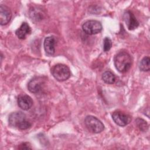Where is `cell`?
Returning a JSON list of instances; mask_svg holds the SVG:
<instances>
[{"instance_id": "6da1fadb", "label": "cell", "mask_w": 150, "mask_h": 150, "mask_svg": "<svg viewBox=\"0 0 150 150\" xmlns=\"http://www.w3.org/2000/svg\"><path fill=\"white\" fill-rule=\"evenodd\" d=\"M10 126L21 130H25L31 127V123L27 120L26 115L21 111L12 112L8 118Z\"/></svg>"}, {"instance_id": "7a4b0ae2", "label": "cell", "mask_w": 150, "mask_h": 150, "mask_svg": "<svg viewBox=\"0 0 150 150\" xmlns=\"http://www.w3.org/2000/svg\"><path fill=\"white\" fill-rule=\"evenodd\" d=\"M114 63L116 69L120 73L127 72L132 64V58L126 52H120L114 56Z\"/></svg>"}, {"instance_id": "3957f363", "label": "cell", "mask_w": 150, "mask_h": 150, "mask_svg": "<svg viewBox=\"0 0 150 150\" xmlns=\"http://www.w3.org/2000/svg\"><path fill=\"white\" fill-rule=\"evenodd\" d=\"M51 73L54 78L59 81L67 80L70 76L69 68L63 64H57L51 69Z\"/></svg>"}, {"instance_id": "277c9868", "label": "cell", "mask_w": 150, "mask_h": 150, "mask_svg": "<svg viewBox=\"0 0 150 150\" xmlns=\"http://www.w3.org/2000/svg\"><path fill=\"white\" fill-rule=\"evenodd\" d=\"M84 124L87 129L93 133H100L104 129L103 123L93 115H87L85 118Z\"/></svg>"}, {"instance_id": "5b68a950", "label": "cell", "mask_w": 150, "mask_h": 150, "mask_svg": "<svg viewBox=\"0 0 150 150\" xmlns=\"http://www.w3.org/2000/svg\"><path fill=\"white\" fill-rule=\"evenodd\" d=\"M82 29L86 34L92 35L100 33L102 30L103 26L98 21L89 20L83 24Z\"/></svg>"}, {"instance_id": "8992f818", "label": "cell", "mask_w": 150, "mask_h": 150, "mask_svg": "<svg viewBox=\"0 0 150 150\" xmlns=\"http://www.w3.org/2000/svg\"><path fill=\"white\" fill-rule=\"evenodd\" d=\"M112 118L116 124L121 127L128 125L131 120L129 115L120 111H114L112 114Z\"/></svg>"}, {"instance_id": "52a82bcc", "label": "cell", "mask_w": 150, "mask_h": 150, "mask_svg": "<svg viewBox=\"0 0 150 150\" xmlns=\"http://www.w3.org/2000/svg\"><path fill=\"white\" fill-rule=\"evenodd\" d=\"M43 83L44 80L42 77H35L28 83V88L31 93H37L42 90Z\"/></svg>"}, {"instance_id": "ba28073f", "label": "cell", "mask_w": 150, "mask_h": 150, "mask_svg": "<svg viewBox=\"0 0 150 150\" xmlns=\"http://www.w3.org/2000/svg\"><path fill=\"white\" fill-rule=\"evenodd\" d=\"M123 18L129 30H134L139 26L138 21L131 11H125L124 13Z\"/></svg>"}, {"instance_id": "9c48e42d", "label": "cell", "mask_w": 150, "mask_h": 150, "mask_svg": "<svg viewBox=\"0 0 150 150\" xmlns=\"http://www.w3.org/2000/svg\"><path fill=\"white\" fill-rule=\"evenodd\" d=\"M17 103L18 106L23 110L30 109L33 105V100L32 98L27 94H21L18 96Z\"/></svg>"}, {"instance_id": "30bf717a", "label": "cell", "mask_w": 150, "mask_h": 150, "mask_svg": "<svg viewBox=\"0 0 150 150\" xmlns=\"http://www.w3.org/2000/svg\"><path fill=\"white\" fill-rule=\"evenodd\" d=\"M12 17V12L7 6L1 4L0 5V24L5 25L9 23Z\"/></svg>"}, {"instance_id": "8fae6325", "label": "cell", "mask_w": 150, "mask_h": 150, "mask_svg": "<svg viewBox=\"0 0 150 150\" xmlns=\"http://www.w3.org/2000/svg\"><path fill=\"white\" fill-rule=\"evenodd\" d=\"M56 40L53 36H47L44 40V49L45 52L49 55H53L55 52Z\"/></svg>"}, {"instance_id": "7c38bea8", "label": "cell", "mask_w": 150, "mask_h": 150, "mask_svg": "<svg viewBox=\"0 0 150 150\" xmlns=\"http://www.w3.org/2000/svg\"><path fill=\"white\" fill-rule=\"evenodd\" d=\"M31 32V28L26 22H23L20 27L16 30L15 33L20 39H25L26 36Z\"/></svg>"}, {"instance_id": "4fadbf2b", "label": "cell", "mask_w": 150, "mask_h": 150, "mask_svg": "<svg viewBox=\"0 0 150 150\" xmlns=\"http://www.w3.org/2000/svg\"><path fill=\"white\" fill-rule=\"evenodd\" d=\"M102 79L105 83L111 84L115 82V76L111 71L107 70L103 73L102 75Z\"/></svg>"}, {"instance_id": "5bb4252c", "label": "cell", "mask_w": 150, "mask_h": 150, "mask_svg": "<svg viewBox=\"0 0 150 150\" xmlns=\"http://www.w3.org/2000/svg\"><path fill=\"white\" fill-rule=\"evenodd\" d=\"M139 69L142 71H148L150 69V59L148 56L144 57L139 63Z\"/></svg>"}, {"instance_id": "9a60e30c", "label": "cell", "mask_w": 150, "mask_h": 150, "mask_svg": "<svg viewBox=\"0 0 150 150\" xmlns=\"http://www.w3.org/2000/svg\"><path fill=\"white\" fill-rule=\"evenodd\" d=\"M135 121L137 124V126L141 131H145L146 130V129L148 128V124L145 120H144L143 119L138 118H137Z\"/></svg>"}, {"instance_id": "2e32d148", "label": "cell", "mask_w": 150, "mask_h": 150, "mask_svg": "<svg viewBox=\"0 0 150 150\" xmlns=\"http://www.w3.org/2000/svg\"><path fill=\"white\" fill-rule=\"evenodd\" d=\"M112 47V41L108 37H105L103 40V50L107 52Z\"/></svg>"}, {"instance_id": "e0dca14e", "label": "cell", "mask_w": 150, "mask_h": 150, "mask_svg": "<svg viewBox=\"0 0 150 150\" xmlns=\"http://www.w3.org/2000/svg\"><path fill=\"white\" fill-rule=\"evenodd\" d=\"M19 148L21 149H31V147L29 145H28V143L24 142V143H22V144H21L19 145Z\"/></svg>"}]
</instances>
